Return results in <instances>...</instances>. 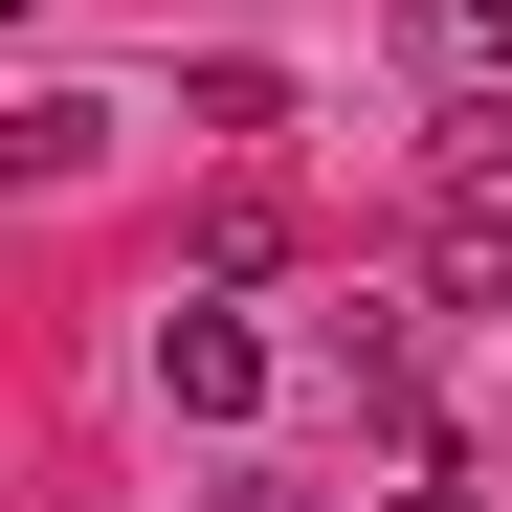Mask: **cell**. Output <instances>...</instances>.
Masks as SVG:
<instances>
[{
  "instance_id": "obj_1",
  "label": "cell",
  "mask_w": 512,
  "mask_h": 512,
  "mask_svg": "<svg viewBox=\"0 0 512 512\" xmlns=\"http://www.w3.org/2000/svg\"><path fill=\"white\" fill-rule=\"evenodd\" d=\"M156 401H179V423H245V401H268V334H245V312H156Z\"/></svg>"
},
{
  "instance_id": "obj_3",
  "label": "cell",
  "mask_w": 512,
  "mask_h": 512,
  "mask_svg": "<svg viewBox=\"0 0 512 512\" xmlns=\"http://www.w3.org/2000/svg\"><path fill=\"white\" fill-rule=\"evenodd\" d=\"M379 512H490V490H379Z\"/></svg>"
},
{
  "instance_id": "obj_2",
  "label": "cell",
  "mask_w": 512,
  "mask_h": 512,
  "mask_svg": "<svg viewBox=\"0 0 512 512\" xmlns=\"http://www.w3.org/2000/svg\"><path fill=\"white\" fill-rule=\"evenodd\" d=\"M401 67L423 90H512V0H401Z\"/></svg>"
}]
</instances>
